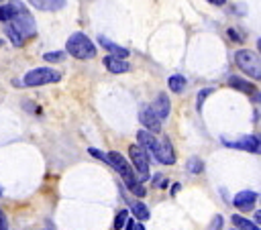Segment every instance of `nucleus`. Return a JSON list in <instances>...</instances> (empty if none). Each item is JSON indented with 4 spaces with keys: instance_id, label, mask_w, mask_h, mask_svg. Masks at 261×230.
Segmentation results:
<instances>
[{
    "instance_id": "1",
    "label": "nucleus",
    "mask_w": 261,
    "mask_h": 230,
    "mask_svg": "<svg viewBox=\"0 0 261 230\" xmlns=\"http://www.w3.org/2000/svg\"><path fill=\"white\" fill-rule=\"evenodd\" d=\"M106 159H108V165H112V169H116V173L124 179V183H126V187H128V191H133L135 195H139V197H143L147 191H145V187H143V181L135 175V171L130 169V165H128V161L120 155V153H116V151H110L108 155H106Z\"/></svg>"
},
{
    "instance_id": "2",
    "label": "nucleus",
    "mask_w": 261,
    "mask_h": 230,
    "mask_svg": "<svg viewBox=\"0 0 261 230\" xmlns=\"http://www.w3.org/2000/svg\"><path fill=\"white\" fill-rule=\"evenodd\" d=\"M10 8H12V18H10V24L27 39V37H33L37 33V24H35V18L33 14L29 12V8L20 2V0H10L8 2Z\"/></svg>"
},
{
    "instance_id": "3",
    "label": "nucleus",
    "mask_w": 261,
    "mask_h": 230,
    "mask_svg": "<svg viewBox=\"0 0 261 230\" xmlns=\"http://www.w3.org/2000/svg\"><path fill=\"white\" fill-rule=\"evenodd\" d=\"M96 45L84 35V33H73L69 35L67 43H65V53L80 59V61H88V59H94L96 57Z\"/></svg>"
},
{
    "instance_id": "4",
    "label": "nucleus",
    "mask_w": 261,
    "mask_h": 230,
    "mask_svg": "<svg viewBox=\"0 0 261 230\" xmlns=\"http://www.w3.org/2000/svg\"><path fill=\"white\" fill-rule=\"evenodd\" d=\"M234 63L239 69H243V73H247L255 79H261V57L255 51L239 49L234 53Z\"/></svg>"
},
{
    "instance_id": "5",
    "label": "nucleus",
    "mask_w": 261,
    "mask_h": 230,
    "mask_svg": "<svg viewBox=\"0 0 261 230\" xmlns=\"http://www.w3.org/2000/svg\"><path fill=\"white\" fill-rule=\"evenodd\" d=\"M61 77H63L61 71H57L53 67H35L24 73L22 83L29 88H37V85H45V83H57Z\"/></svg>"
},
{
    "instance_id": "6",
    "label": "nucleus",
    "mask_w": 261,
    "mask_h": 230,
    "mask_svg": "<svg viewBox=\"0 0 261 230\" xmlns=\"http://www.w3.org/2000/svg\"><path fill=\"white\" fill-rule=\"evenodd\" d=\"M128 157H130V161H133V165H135V169L139 173V179L141 181L149 179V157H147V151L141 149L139 145H130L128 147Z\"/></svg>"
},
{
    "instance_id": "7",
    "label": "nucleus",
    "mask_w": 261,
    "mask_h": 230,
    "mask_svg": "<svg viewBox=\"0 0 261 230\" xmlns=\"http://www.w3.org/2000/svg\"><path fill=\"white\" fill-rule=\"evenodd\" d=\"M151 155L155 157V161H159L163 165H173L175 163V153H173V147H171V142H169L167 136L157 138V145H155V149H153Z\"/></svg>"
},
{
    "instance_id": "8",
    "label": "nucleus",
    "mask_w": 261,
    "mask_h": 230,
    "mask_svg": "<svg viewBox=\"0 0 261 230\" xmlns=\"http://www.w3.org/2000/svg\"><path fill=\"white\" fill-rule=\"evenodd\" d=\"M139 120L145 126V130H149V132H159L161 130V120L155 116V112L151 110V106H143L139 110Z\"/></svg>"
},
{
    "instance_id": "9",
    "label": "nucleus",
    "mask_w": 261,
    "mask_h": 230,
    "mask_svg": "<svg viewBox=\"0 0 261 230\" xmlns=\"http://www.w3.org/2000/svg\"><path fill=\"white\" fill-rule=\"evenodd\" d=\"M255 202H257V193H255V191H249V189H245V191H239V193L234 195V199H232L234 208H239V210H243V212H249V210H253Z\"/></svg>"
},
{
    "instance_id": "10",
    "label": "nucleus",
    "mask_w": 261,
    "mask_h": 230,
    "mask_svg": "<svg viewBox=\"0 0 261 230\" xmlns=\"http://www.w3.org/2000/svg\"><path fill=\"white\" fill-rule=\"evenodd\" d=\"M151 110L155 112V116L159 118V120H165L167 116H169V110H171V104H169V98H167V94H159L157 98H155V102L151 104Z\"/></svg>"
},
{
    "instance_id": "11",
    "label": "nucleus",
    "mask_w": 261,
    "mask_h": 230,
    "mask_svg": "<svg viewBox=\"0 0 261 230\" xmlns=\"http://www.w3.org/2000/svg\"><path fill=\"white\" fill-rule=\"evenodd\" d=\"M222 142H224L226 147H234V149H241V151L255 153L257 138H255L253 134H245V136H241V138H237V140H226V138H222Z\"/></svg>"
},
{
    "instance_id": "12",
    "label": "nucleus",
    "mask_w": 261,
    "mask_h": 230,
    "mask_svg": "<svg viewBox=\"0 0 261 230\" xmlns=\"http://www.w3.org/2000/svg\"><path fill=\"white\" fill-rule=\"evenodd\" d=\"M33 8L37 10H45V12H57L61 8H65L67 0H27Z\"/></svg>"
},
{
    "instance_id": "13",
    "label": "nucleus",
    "mask_w": 261,
    "mask_h": 230,
    "mask_svg": "<svg viewBox=\"0 0 261 230\" xmlns=\"http://www.w3.org/2000/svg\"><path fill=\"white\" fill-rule=\"evenodd\" d=\"M98 43L112 55V57H120V59H126L128 57V49H124V47H120V45H116L114 41H110V39H106L104 35L102 37H98Z\"/></svg>"
},
{
    "instance_id": "14",
    "label": "nucleus",
    "mask_w": 261,
    "mask_h": 230,
    "mask_svg": "<svg viewBox=\"0 0 261 230\" xmlns=\"http://www.w3.org/2000/svg\"><path fill=\"white\" fill-rule=\"evenodd\" d=\"M228 85L234 88V90H239V92H243V94H249V96H255L257 94V85L253 81H247V79L237 77V75H230L228 77Z\"/></svg>"
},
{
    "instance_id": "15",
    "label": "nucleus",
    "mask_w": 261,
    "mask_h": 230,
    "mask_svg": "<svg viewBox=\"0 0 261 230\" xmlns=\"http://www.w3.org/2000/svg\"><path fill=\"white\" fill-rule=\"evenodd\" d=\"M104 67H106L108 71H112V73H124V71L130 69L128 61H124V59H120V57H112V55L104 57Z\"/></svg>"
},
{
    "instance_id": "16",
    "label": "nucleus",
    "mask_w": 261,
    "mask_h": 230,
    "mask_svg": "<svg viewBox=\"0 0 261 230\" xmlns=\"http://www.w3.org/2000/svg\"><path fill=\"white\" fill-rule=\"evenodd\" d=\"M137 140H139V147L145 149L147 153H153V149H155V145H157V138H155L153 132H149V130H139V132H137Z\"/></svg>"
},
{
    "instance_id": "17",
    "label": "nucleus",
    "mask_w": 261,
    "mask_h": 230,
    "mask_svg": "<svg viewBox=\"0 0 261 230\" xmlns=\"http://www.w3.org/2000/svg\"><path fill=\"white\" fill-rule=\"evenodd\" d=\"M4 33H6V37L10 39V43L14 45V47H22L24 45V37L10 24V22H6V26H4Z\"/></svg>"
},
{
    "instance_id": "18",
    "label": "nucleus",
    "mask_w": 261,
    "mask_h": 230,
    "mask_svg": "<svg viewBox=\"0 0 261 230\" xmlns=\"http://www.w3.org/2000/svg\"><path fill=\"white\" fill-rule=\"evenodd\" d=\"M167 85H169V90H171L173 94H181V92L186 90V77H184V75H179V73L169 75Z\"/></svg>"
},
{
    "instance_id": "19",
    "label": "nucleus",
    "mask_w": 261,
    "mask_h": 230,
    "mask_svg": "<svg viewBox=\"0 0 261 230\" xmlns=\"http://www.w3.org/2000/svg\"><path fill=\"white\" fill-rule=\"evenodd\" d=\"M130 210H133V216L137 218V220H149V208L143 204V202H135L133 206H130Z\"/></svg>"
},
{
    "instance_id": "20",
    "label": "nucleus",
    "mask_w": 261,
    "mask_h": 230,
    "mask_svg": "<svg viewBox=\"0 0 261 230\" xmlns=\"http://www.w3.org/2000/svg\"><path fill=\"white\" fill-rule=\"evenodd\" d=\"M232 224H234L237 228H241V230H261L257 224L249 222L247 218H243V216H239V214H234V216H232Z\"/></svg>"
},
{
    "instance_id": "21",
    "label": "nucleus",
    "mask_w": 261,
    "mask_h": 230,
    "mask_svg": "<svg viewBox=\"0 0 261 230\" xmlns=\"http://www.w3.org/2000/svg\"><path fill=\"white\" fill-rule=\"evenodd\" d=\"M186 169H188L190 173H202V171H204V163H202V159H198V157H192V159H188V163H186Z\"/></svg>"
},
{
    "instance_id": "22",
    "label": "nucleus",
    "mask_w": 261,
    "mask_h": 230,
    "mask_svg": "<svg viewBox=\"0 0 261 230\" xmlns=\"http://www.w3.org/2000/svg\"><path fill=\"white\" fill-rule=\"evenodd\" d=\"M126 220H128V210H120L114 218V230H120L126 224Z\"/></svg>"
},
{
    "instance_id": "23",
    "label": "nucleus",
    "mask_w": 261,
    "mask_h": 230,
    "mask_svg": "<svg viewBox=\"0 0 261 230\" xmlns=\"http://www.w3.org/2000/svg\"><path fill=\"white\" fill-rule=\"evenodd\" d=\"M65 57H67L65 51H51V53H45L43 55L45 61H65Z\"/></svg>"
},
{
    "instance_id": "24",
    "label": "nucleus",
    "mask_w": 261,
    "mask_h": 230,
    "mask_svg": "<svg viewBox=\"0 0 261 230\" xmlns=\"http://www.w3.org/2000/svg\"><path fill=\"white\" fill-rule=\"evenodd\" d=\"M10 18H12V8H10V4H0V22H10Z\"/></svg>"
},
{
    "instance_id": "25",
    "label": "nucleus",
    "mask_w": 261,
    "mask_h": 230,
    "mask_svg": "<svg viewBox=\"0 0 261 230\" xmlns=\"http://www.w3.org/2000/svg\"><path fill=\"white\" fill-rule=\"evenodd\" d=\"M214 90L212 88H204V90H200V94H198V102H196V108H198V112H202V104H204V100L212 94Z\"/></svg>"
},
{
    "instance_id": "26",
    "label": "nucleus",
    "mask_w": 261,
    "mask_h": 230,
    "mask_svg": "<svg viewBox=\"0 0 261 230\" xmlns=\"http://www.w3.org/2000/svg\"><path fill=\"white\" fill-rule=\"evenodd\" d=\"M88 153H90L92 157H96V159H102L104 163H108V159H106V155H104L102 151H98V149H94V147H92V149H88Z\"/></svg>"
},
{
    "instance_id": "27",
    "label": "nucleus",
    "mask_w": 261,
    "mask_h": 230,
    "mask_svg": "<svg viewBox=\"0 0 261 230\" xmlns=\"http://www.w3.org/2000/svg\"><path fill=\"white\" fill-rule=\"evenodd\" d=\"M220 228H222V216H218V214H216V216L212 218V224H210V230H220Z\"/></svg>"
},
{
    "instance_id": "28",
    "label": "nucleus",
    "mask_w": 261,
    "mask_h": 230,
    "mask_svg": "<svg viewBox=\"0 0 261 230\" xmlns=\"http://www.w3.org/2000/svg\"><path fill=\"white\" fill-rule=\"evenodd\" d=\"M153 185H155V187H165V185H167V179L161 177V175H157V177L153 179Z\"/></svg>"
},
{
    "instance_id": "29",
    "label": "nucleus",
    "mask_w": 261,
    "mask_h": 230,
    "mask_svg": "<svg viewBox=\"0 0 261 230\" xmlns=\"http://www.w3.org/2000/svg\"><path fill=\"white\" fill-rule=\"evenodd\" d=\"M0 230H8V224H6V218L2 214V210H0Z\"/></svg>"
},
{
    "instance_id": "30",
    "label": "nucleus",
    "mask_w": 261,
    "mask_h": 230,
    "mask_svg": "<svg viewBox=\"0 0 261 230\" xmlns=\"http://www.w3.org/2000/svg\"><path fill=\"white\" fill-rule=\"evenodd\" d=\"M135 224H137V222H135L133 218H128L126 224H124V230H135Z\"/></svg>"
},
{
    "instance_id": "31",
    "label": "nucleus",
    "mask_w": 261,
    "mask_h": 230,
    "mask_svg": "<svg viewBox=\"0 0 261 230\" xmlns=\"http://www.w3.org/2000/svg\"><path fill=\"white\" fill-rule=\"evenodd\" d=\"M257 138V145H255V153H259L261 155V134L259 136H255Z\"/></svg>"
},
{
    "instance_id": "32",
    "label": "nucleus",
    "mask_w": 261,
    "mask_h": 230,
    "mask_svg": "<svg viewBox=\"0 0 261 230\" xmlns=\"http://www.w3.org/2000/svg\"><path fill=\"white\" fill-rule=\"evenodd\" d=\"M255 224H261V210L255 212Z\"/></svg>"
},
{
    "instance_id": "33",
    "label": "nucleus",
    "mask_w": 261,
    "mask_h": 230,
    "mask_svg": "<svg viewBox=\"0 0 261 230\" xmlns=\"http://www.w3.org/2000/svg\"><path fill=\"white\" fill-rule=\"evenodd\" d=\"M179 187H181V185H179V183H173V187H171V193H173V195H175V193H177V191H179Z\"/></svg>"
},
{
    "instance_id": "34",
    "label": "nucleus",
    "mask_w": 261,
    "mask_h": 230,
    "mask_svg": "<svg viewBox=\"0 0 261 230\" xmlns=\"http://www.w3.org/2000/svg\"><path fill=\"white\" fill-rule=\"evenodd\" d=\"M208 2H210V4H216V6H222L226 0H208Z\"/></svg>"
},
{
    "instance_id": "35",
    "label": "nucleus",
    "mask_w": 261,
    "mask_h": 230,
    "mask_svg": "<svg viewBox=\"0 0 261 230\" xmlns=\"http://www.w3.org/2000/svg\"><path fill=\"white\" fill-rule=\"evenodd\" d=\"M135 230H145V226L143 224H135Z\"/></svg>"
},
{
    "instance_id": "36",
    "label": "nucleus",
    "mask_w": 261,
    "mask_h": 230,
    "mask_svg": "<svg viewBox=\"0 0 261 230\" xmlns=\"http://www.w3.org/2000/svg\"><path fill=\"white\" fill-rule=\"evenodd\" d=\"M253 100H255V102H261V96H253Z\"/></svg>"
},
{
    "instance_id": "37",
    "label": "nucleus",
    "mask_w": 261,
    "mask_h": 230,
    "mask_svg": "<svg viewBox=\"0 0 261 230\" xmlns=\"http://www.w3.org/2000/svg\"><path fill=\"white\" fill-rule=\"evenodd\" d=\"M257 45H259V51H261V39H259V41H257Z\"/></svg>"
},
{
    "instance_id": "38",
    "label": "nucleus",
    "mask_w": 261,
    "mask_h": 230,
    "mask_svg": "<svg viewBox=\"0 0 261 230\" xmlns=\"http://www.w3.org/2000/svg\"><path fill=\"white\" fill-rule=\"evenodd\" d=\"M4 2H8V0H0V4H4Z\"/></svg>"
},
{
    "instance_id": "39",
    "label": "nucleus",
    "mask_w": 261,
    "mask_h": 230,
    "mask_svg": "<svg viewBox=\"0 0 261 230\" xmlns=\"http://www.w3.org/2000/svg\"><path fill=\"white\" fill-rule=\"evenodd\" d=\"M237 230H241V228H237Z\"/></svg>"
}]
</instances>
